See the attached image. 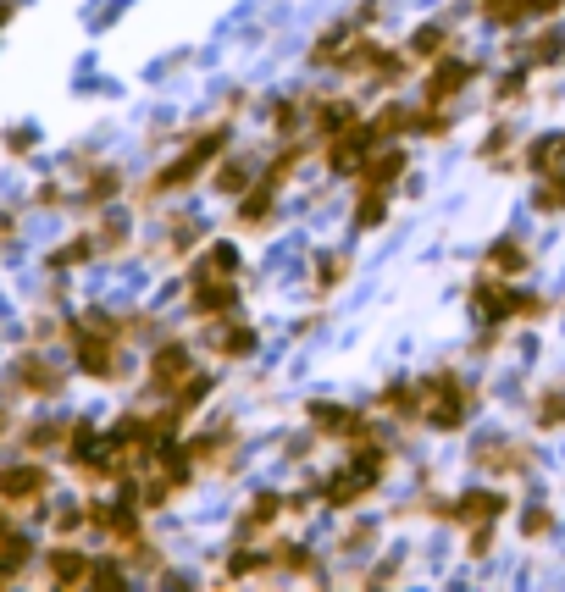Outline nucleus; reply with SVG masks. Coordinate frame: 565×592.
Segmentation results:
<instances>
[{
    "instance_id": "f257e3e1",
    "label": "nucleus",
    "mask_w": 565,
    "mask_h": 592,
    "mask_svg": "<svg viewBox=\"0 0 565 592\" xmlns=\"http://www.w3.org/2000/svg\"><path fill=\"white\" fill-rule=\"evenodd\" d=\"M67 344H73V360H78V371H84V377L111 382V377H117V355H122V344H128V332H122V321L89 310V316L73 321Z\"/></svg>"
},
{
    "instance_id": "f03ea898",
    "label": "nucleus",
    "mask_w": 565,
    "mask_h": 592,
    "mask_svg": "<svg viewBox=\"0 0 565 592\" xmlns=\"http://www.w3.org/2000/svg\"><path fill=\"white\" fill-rule=\"evenodd\" d=\"M416 393H421V421L433 432H460L466 427V415H471V404H477V388H471L460 371H433V377H421L416 382Z\"/></svg>"
},
{
    "instance_id": "7ed1b4c3",
    "label": "nucleus",
    "mask_w": 565,
    "mask_h": 592,
    "mask_svg": "<svg viewBox=\"0 0 565 592\" xmlns=\"http://www.w3.org/2000/svg\"><path fill=\"white\" fill-rule=\"evenodd\" d=\"M228 139H233V133H228V122H217V128H205L200 139H194L189 150L178 155V161H172V166H161L156 178L145 183V200H161V194H178V189H189V183H200L205 172H211V166L222 161V150H228Z\"/></svg>"
},
{
    "instance_id": "20e7f679",
    "label": "nucleus",
    "mask_w": 565,
    "mask_h": 592,
    "mask_svg": "<svg viewBox=\"0 0 565 592\" xmlns=\"http://www.w3.org/2000/svg\"><path fill=\"white\" fill-rule=\"evenodd\" d=\"M471 310H482V321H488V327H510V321H538V316H549V299L521 294L510 277H488V272H482V283L471 288Z\"/></svg>"
},
{
    "instance_id": "39448f33",
    "label": "nucleus",
    "mask_w": 565,
    "mask_h": 592,
    "mask_svg": "<svg viewBox=\"0 0 565 592\" xmlns=\"http://www.w3.org/2000/svg\"><path fill=\"white\" fill-rule=\"evenodd\" d=\"M338 72H349V78H361V83H399L410 72V61L394 45H377V39L355 34L344 45V56H338Z\"/></svg>"
},
{
    "instance_id": "423d86ee",
    "label": "nucleus",
    "mask_w": 565,
    "mask_h": 592,
    "mask_svg": "<svg viewBox=\"0 0 565 592\" xmlns=\"http://www.w3.org/2000/svg\"><path fill=\"white\" fill-rule=\"evenodd\" d=\"M189 305H194V316H233L239 310V283H233V272L228 266H217V261H200L194 266V277H189Z\"/></svg>"
},
{
    "instance_id": "0eeeda50",
    "label": "nucleus",
    "mask_w": 565,
    "mask_h": 592,
    "mask_svg": "<svg viewBox=\"0 0 565 592\" xmlns=\"http://www.w3.org/2000/svg\"><path fill=\"white\" fill-rule=\"evenodd\" d=\"M45 498H50V471L39 460H17L0 471V504L6 510H34Z\"/></svg>"
},
{
    "instance_id": "6e6552de",
    "label": "nucleus",
    "mask_w": 565,
    "mask_h": 592,
    "mask_svg": "<svg viewBox=\"0 0 565 592\" xmlns=\"http://www.w3.org/2000/svg\"><path fill=\"white\" fill-rule=\"evenodd\" d=\"M305 415H311V432H322V438H333V443H366V438H377L372 421H366L361 410H349V404L316 399Z\"/></svg>"
},
{
    "instance_id": "1a4fd4ad",
    "label": "nucleus",
    "mask_w": 565,
    "mask_h": 592,
    "mask_svg": "<svg viewBox=\"0 0 565 592\" xmlns=\"http://www.w3.org/2000/svg\"><path fill=\"white\" fill-rule=\"evenodd\" d=\"M477 61H466V56H438L433 61V72H427V100L421 106H449L455 95H466L471 83H477Z\"/></svg>"
},
{
    "instance_id": "9d476101",
    "label": "nucleus",
    "mask_w": 565,
    "mask_h": 592,
    "mask_svg": "<svg viewBox=\"0 0 565 592\" xmlns=\"http://www.w3.org/2000/svg\"><path fill=\"white\" fill-rule=\"evenodd\" d=\"M327 144V172L333 178H355L366 166V155H372V128L366 122H355V128H344V133H333V139H322Z\"/></svg>"
},
{
    "instance_id": "9b49d317",
    "label": "nucleus",
    "mask_w": 565,
    "mask_h": 592,
    "mask_svg": "<svg viewBox=\"0 0 565 592\" xmlns=\"http://www.w3.org/2000/svg\"><path fill=\"white\" fill-rule=\"evenodd\" d=\"M377 482H383V476H372L366 465L344 460V471H333L322 482V504H333V510H355L366 493H377Z\"/></svg>"
},
{
    "instance_id": "f8f14e48",
    "label": "nucleus",
    "mask_w": 565,
    "mask_h": 592,
    "mask_svg": "<svg viewBox=\"0 0 565 592\" xmlns=\"http://www.w3.org/2000/svg\"><path fill=\"white\" fill-rule=\"evenodd\" d=\"M471 460H477L482 471H493V476H527L532 471V449H521L516 438H477Z\"/></svg>"
},
{
    "instance_id": "ddd939ff",
    "label": "nucleus",
    "mask_w": 565,
    "mask_h": 592,
    "mask_svg": "<svg viewBox=\"0 0 565 592\" xmlns=\"http://www.w3.org/2000/svg\"><path fill=\"white\" fill-rule=\"evenodd\" d=\"M505 510H510L505 493H493V487H471V493H460L455 504H449V521L471 532V526H493Z\"/></svg>"
},
{
    "instance_id": "4468645a",
    "label": "nucleus",
    "mask_w": 565,
    "mask_h": 592,
    "mask_svg": "<svg viewBox=\"0 0 565 592\" xmlns=\"http://www.w3.org/2000/svg\"><path fill=\"white\" fill-rule=\"evenodd\" d=\"M194 371V355H189V344H161L156 355H150V393H172L183 377Z\"/></svg>"
},
{
    "instance_id": "2eb2a0df",
    "label": "nucleus",
    "mask_w": 565,
    "mask_h": 592,
    "mask_svg": "<svg viewBox=\"0 0 565 592\" xmlns=\"http://www.w3.org/2000/svg\"><path fill=\"white\" fill-rule=\"evenodd\" d=\"M233 443H239V432H233V421H222L217 432H200V438H189L183 449H189L194 471H211V465H228L233 460Z\"/></svg>"
},
{
    "instance_id": "dca6fc26",
    "label": "nucleus",
    "mask_w": 565,
    "mask_h": 592,
    "mask_svg": "<svg viewBox=\"0 0 565 592\" xmlns=\"http://www.w3.org/2000/svg\"><path fill=\"white\" fill-rule=\"evenodd\" d=\"M482 272L521 283V272H527V249H521V238H493L488 255H482Z\"/></svg>"
},
{
    "instance_id": "f3484780",
    "label": "nucleus",
    "mask_w": 565,
    "mask_h": 592,
    "mask_svg": "<svg viewBox=\"0 0 565 592\" xmlns=\"http://www.w3.org/2000/svg\"><path fill=\"white\" fill-rule=\"evenodd\" d=\"M366 23H372V17H349V23H333V28H327V34L311 45V67H338V56H344V45H349L355 34H361Z\"/></svg>"
},
{
    "instance_id": "a211bd4d",
    "label": "nucleus",
    "mask_w": 565,
    "mask_h": 592,
    "mask_svg": "<svg viewBox=\"0 0 565 592\" xmlns=\"http://www.w3.org/2000/svg\"><path fill=\"white\" fill-rule=\"evenodd\" d=\"M516 61H521V67H560V61H565V34H560V28H538V34L516 50Z\"/></svg>"
},
{
    "instance_id": "6ab92c4d",
    "label": "nucleus",
    "mask_w": 565,
    "mask_h": 592,
    "mask_svg": "<svg viewBox=\"0 0 565 592\" xmlns=\"http://www.w3.org/2000/svg\"><path fill=\"white\" fill-rule=\"evenodd\" d=\"M311 122H316V139H333V133L355 128V122H361V111H355V100H316Z\"/></svg>"
},
{
    "instance_id": "aec40b11",
    "label": "nucleus",
    "mask_w": 565,
    "mask_h": 592,
    "mask_svg": "<svg viewBox=\"0 0 565 592\" xmlns=\"http://www.w3.org/2000/svg\"><path fill=\"white\" fill-rule=\"evenodd\" d=\"M45 570H50L56 587H84V581H89V554H84V548H50Z\"/></svg>"
},
{
    "instance_id": "412c9836",
    "label": "nucleus",
    "mask_w": 565,
    "mask_h": 592,
    "mask_svg": "<svg viewBox=\"0 0 565 592\" xmlns=\"http://www.w3.org/2000/svg\"><path fill=\"white\" fill-rule=\"evenodd\" d=\"M521 166L527 172H565V133H543V139L527 144V155H521Z\"/></svg>"
},
{
    "instance_id": "4be33fe9",
    "label": "nucleus",
    "mask_w": 565,
    "mask_h": 592,
    "mask_svg": "<svg viewBox=\"0 0 565 592\" xmlns=\"http://www.w3.org/2000/svg\"><path fill=\"white\" fill-rule=\"evenodd\" d=\"M17 388H23V393H39V399H50V393L61 388V371H50L39 355H23V360H17Z\"/></svg>"
},
{
    "instance_id": "5701e85b",
    "label": "nucleus",
    "mask_w": 565,
    "mask_h": 592,
    "mask_svg": "<svg viewBox=\"0 0 565 592\" xmlns=\"http://www.w3.org/2000/svg\"><path fill=\"white\" fill-rule=\"evenodd\" d=\"M283 510H289V498H277V493H255V498H250V510L239 515V537L266 532V526H272Z\"/></svg>"
},
{
    "instance_id": "b1692460",
    "label": "nucleus",
    "mask_w": 565,
    "mask_h": 592,
    "mask_svg": "<svg viewBox=\"0 0 565 592\" xmlns=\"http://www.w3.org/2000/svg\"><path fill=\"white\" fill-rule=\"evenodd\" d=\"M416 122H421V111H410V106H383L366 128H372V139H405V133H416Z\"/></svg>"
},
{
    "instance_id": "393cba45",
    "label": "nucleus",
    "mask_w": 565,
    "mask_h": 592,
    "mask_svg": "<svg viewBox=\"0 0 565 592\" xmlns=\"http://www.w3.org/2000/svg\"><path fill=\"white\" fill-rule=\"evenodd\" d=\"M122 194V172L117 166H95V172H89V183H84V194H78V205H89V211H95V205H111Z\"/></svg>"
},
{
    "instance_id": "a878e982",
    "label": "nucleus",
    "mask_w": 565,
    "mask_h": 592,
    "mask_svg": "<svg viewBox=\"0 0 565 592\" xmlns=\"http://www.w3.org/2000/svg\"><path fill=\"white\" fill-rule=\"evenodd\" d=\"M355 189H361L355 194V227L366 233V227H377L388 216V194L394 189H377V183H355Z\"/></svg>"
},
{
    "instance_id": "bb28decb",
    "label": "nucleus",
    "mask_w": 565,
    "mask_h": 592,
    "mask_svg": "<svg viewBox=\"0 0 565 592\" xmlns=\"http://www.w3.org/2000/svg\"><path fill=\"white\" fill-rule=\"evenodd\" d=\"M272 200H277V189L272 183H255V189H244V200H239V227H261V222H272Z\"/></svg>"
},
{
    "instance_id": "cd10ccee",
    "label": "nucleus",
    "mask_w": 565,
    "mask_h": 592,
    "mask_svg": "<svg viewBox=\"0 0 565 592\" xmlns=\"http://www.w3.org/2000/svg\"><path fill=\"white\" fill-rule=\"evenodd\" d=\"M438 56H449V28L421 23L416 34H410V61H438Z\"/></svg>"
},
{
    "instance_id": "c85d7f7f",
    "label": "nucleus",
    "mask_w": 565,
    "mask_h": 592,
    "mask_svg": "<svg viewBox=\"0 0 565 592\" xmlns=\"http://www.w3.org/2000/svg\"><path fill=\"white\" fill-rule=\"evenodd\" d=\"M217 360H244V355H255V327H244V321H228V327L217 332Z\"/></svg>"
},
{
    "instance_id": "c756f323",
    "label": "nucleus",
    "mask_w": 565,
    "mask_h": 592,
    "mask_svg": "<svg viewBox=\"0 0 565 592\" xmlns=\"http://www.w3.org/2000/svg\"><path fill=\"white\" fill-rule=\"evenodd\" d=\"M482 17H488L493 28H516L538 12H532V0H482Z\"/></svg>"
},
{
    "instance_id": "7c9ffc66",
    "label": "nucleus",
    "mask_w": 565,
    "mask_h": 592,
    "mask_svg": "<svg viewBox=\"0 0 565 592\" xmlns=\"http://www.w3.org/2000/svg\"><path fill=\"white\" fill-rule=\"evenodd\" d=\"M532 421H538L543 432L565 427V388H543V393H538V404H532Z\"/></svg>"
},
{
    "instance_id": "2f4dec72",
    "label": "nucleus",
    "mask_w": 565,
    "mask_h": 592,
    "mask_svg": "<svg viewBox=\"0 0 565 592\" xmlns=\"http://www.w3.org/2000/svg\"><path fill=\"white\" fill-rule=\"evenodd\" d=\"M344 277H349V255L344 249H327L322 261H316V294H333Z\"/></svg>"
},
{
    "instance_id": "473e14b6",
    "label": "nucleus",
    "mask_w": 565,
    "mask_h": 592,
    "mask_svg": "<svg viewBox=\"0 0 565 592\" xmlns=\"http://www.w3.org/2000/svg\"><path fill=\"white\" fill-rule=\"evenodd\" d=\"M538 205L543 216H554V211H565V172H543V183H538Z\"/></svg>"
},
{
    "instance_id": "72a5a7b5",
    "label": "nucleus",
    "mask_w": 565,
    "mask_h": 592,
    "mask_svg": "<svg viewBox=\"0 0 565 592\" xmlns=\"http://www.w3.org/2000/svg\"><path fill=\"white\" fill-rule=\"evenodd\" d=\"M95 238H73V244H67V249H56V255H50V266H56V272H61V266H84L89 261V255H95Z\"/></svg>"
},
{
    "instance_id": "f704fd0d",
    "label": "nucleus",
    "mask_w": 565,
    "mask_h": 592,
    "mask_svg": "<svg viewBox=\"0 0 565 592\" xmlns=\"http://www.w3.org/2000/svg\"><path fill=\"white\" fill-rule=\"evenodd\" d=\"M89 581H95V587H117V581H128V565H122V554H117V559H95V565H89Z\"/></svg>"
},
{
    "instance_id": "c9c22d12",
    "label": "nucleus",
    "mask_w": 565,
    "mask_h": 592,
    "mask_svg": "<svg viewBox=\"0 0 565 592\" xmlns=\"http://www.w3.org/2000/svg\"><path fill=\"white\" fill-rule=\"evenodd\" d=\"M300 122H305V100H300V106H294V100H277V111H272V128L283 133V139H289V133L300 128Z\"/></svg>"
},
{
    "instance_id": "e433bc0d",
    "label": "nucleus",
    "mask_w": 565,
    "mask_h": 592,
    "mask_svg": "<svg viewBox=\"0 0 565 592\" xmlns=\"http://www.w3.org/2000/svg\"><path fill=\"white\" fill-rule=\"evenodd\" d=\"M516 100H527V67H521V61H516V72L499 83V106H516Z\"/></svg>"
},
{
    "instance_id": "4c0bfd02",
    "label": "nucleus",
    "mask_w": 565,
    "mask_h": 592,
    "mask_svg": "<svg viewBox=\"0 0 565 592\" xmlns=\"http://www.w3.org/2000/svg\"><path fill=\"white\" fill-rule=\"evenodd\" d=\"M244 178H250V166H244V161H228V166L217 172V189H222V194H244Z\"/></svg>"
},
{
    "instance_id": "58836bf2",
    "label": "nucleus",
    "mask_w": 565,
    "mask_h": 592,
    "mask_svg": "<svg viewBox=\"0 0 565 592\" xmlns=\"http://www.w3.org/2000/svg\"><path fill=\"white\" fill-rule=\"evenodd\" d=\"M505 150H510V128H493L488 139H482V161L505 166Z\"/></svg>"
},
{
    "instance_id": "ea45409f",
    "label": "nucleus",
    "mask_w": 565,
    "mask_h": 592,
    "mask_svg": "<svg viewBox=\"0 0 565 592\" xmlns=\"http://www.w3.org/2000/svg\"><path fill=\"white\" fill-rule=\"evenodd\" d=\"M554 532V510H527L521 515V537H549Z\"/></svg>"
},
{
    "instance_id": "a19ab883",
    "label": "nucleus",
    "mask_w": 565,
    "mask_h": 592,
    "mask_svg": "<svg viewBox=\"0 0 565 592\" xmlns=\"http://www.w3.org/2000/svg\"><path fill=\"white\" fill-rule=\"evenodd\" d=\"M95 244H106V249H117V244H128V216H111L106 227H100V238Z\"/></svg>"
},
{
    "instance_id": "79ce46f5",
    "label": "nucleus",
    "mask_w": 565,
    "mask_h": 592,
    "mask_svg": "<svg viewBox=\"0 0 565 592\" xmlns=\"http://www.w3.org/2000/svg\"><path fill=\"white\" fill-rule=\"evenodd\" d=\"M189 244H194V222H178L172 227V255H183Z\"/></svg>"
},
{
    "instance_id": "37998d69",
    "label": "nucleus",
    "mask_w": 565,
    "mask_h": 592,
    "mask_svg": "<svg viewBox=\"0 0 565 592\" xmlns=\"http://www.w3.org/2000/svg\"><path fill=\"white\" fill-rule=\"evenodd\" d=\"M6 144H12L17 155H28V144H34V133H28V128H12V133H6Z\"/></svg>"
},
{
    "instance_id": "c03bdc74",
    "label": "nucleus",
    "mask_w": 565,
    "mask_h": 592,
    "mask_svg": "<svg viewBox=\"0 0 565 592\" xmlns=\"http://www.w3.org/2000/svg\"><path fill=\"white\" fill-rule=\"evenodd\" d=\"M12 23V0H0V28Z\"/></svg>"
},
{
    "instance_id": "a18cd8bd",
    "label": "nucleus",
    "mask_w": 565,
    "mask_h": 592,
    "mask_svg": "<svg viewBox=\"0 0 565 592\" xmlns=\"http://www.w3.org/2000/svg\"><path fill=\"white\" fill-rule=\"evenodd\" d=\"M0 432H6V415H0Z\"/></svg>"
}]
</instances>
